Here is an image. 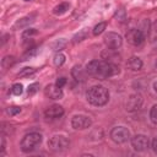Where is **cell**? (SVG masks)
Wrapping results in <instances>:
<instances>
[{"label": "cell", "instance_id": "cell-10", "mask_svg": "<svg viewBox=\"0 0 157 157\" xmlns=\"http://www.w3.org/2000/svg\"><path fill=\"white\" fill-rule=\"evenodd\" d=\"M141 105H142V96L139 93H134L129 96L126 104H125L128 112H136L141 108Z\"/></svg>", "mask_w": 157, "mask_h": 157}, {"label": "cell", "instance_id": "cell-11", "mask_svg": "<svg viewBox=\"0 0 157 157\" xmlns=\"http://www.w3.org/2000/svg\"><path fill=\"white\" fill-rule=\"evenodd\" d=\"M44 94H45L49 99H60V98H63V96H64L61 87H59L56 83L48 85V86L44 88Z\"/></svg>", "mask_w": 157, "mask_h": 157}, {"label": "cell", "instance_id": "cell-29", "mask_svg": "<svg viewBox=\"0 0 157 157\" xmlns=\"http://www.w3.org/2000/svg\"><path fill=\"white\" fill-rule=\"evenodd\" d=\"M153 88H155V91L157 92V81H156V82L153 83Z\"/></svg>", "mask_w": 157, "mask_h": 157}, {"label": "cell", "instance_id": "cell-28", "mask_svg": "<svg viewBox=\"0 0 157 157\" xmlns=\"http://www.w3.org/2000/svg\"><path fill=\"white\" fill-rule=\"evenodd\" d=\"M152 150H153V152L155 153H157V136L153 139V141H152Z\"/></svg>", "mask_w": 157, "mask_h": 157}, {"label": "cell", "instance_id": "cell-4", "mask_svg": "<svg viewBox=\"0 0 157 157\" xmlns=\"http://www.w3.org/2000/svg\"><path fill=\"white\" fill-rule=\"evenodd\" d=\"M69 145H70L69 140L63 135H54L48 141V147L53 152H64L67 150Z\"/></svg>", "mask_w": 157, "mask_h": 157}, {"label": "cell", "instance_id": "cell-23", "mask_svg": "<svg viewBox=\"0 0 157 157\" xmlns=\"http://www.w3.org/2000/svg\"><path fill=\"white\" fill-rule=\"evenodd\" d=\"M11 92L15 94V96H20L22 92H23V86L21 83H13L12 87H11Z\"/></svg>", "mask_w": 157, "mask_h": 157}, {"label": "cell", "instance_id": "cell-8", "mask_svg": "<svg viewBox=\"0 0 157 157\" xmlns=\"http://www.w3.org/2000/svg\"><path fill=\"white\" fill-rule=\"evenodd\" d=\"M125 38H126L129 44L135 45V47H139V45H141L145 42L144 32L141 29H136V28H132V29L128 31L126 34H125Z\"/></svg>", "mask_w": 157, "mask_h": 157}, {"label": "cell", "instance_id": "cell-9", "mask_svg": "<svg viewBox=\"0 0 157 157\" xmlns=\"http://www.w3.org/2000/svg\"><path fill=\"white\" fill-rule=\"evenodd\" d=\"M148 144H150L148 137L145 136V135H142V134H137V135H135V136L131 137V146L137 152L145 151L148 147Z\"/></svg>", "mask_w": 157, "mask_h": 157}, {"label": "cell", "instance_id": "cell-20", "mask_svg": "<svg viewBox=\"0 0 157 157\" xmlns=\"http://www.w3.org/2000/svg\"><path fill=\"white\" fill-rule=\"evenodd\" d=\"M105 27H107V23H105V22H99V23H97V25L94 26L93 31H92L93 36H99L101 33H103L104 29H105Z\"/></svg>", "mask_w": 157, "mask_h": 157}, {"label": "cell", "instance_id": "cell-27", "mask_svg": "<svg viewBox=\"0 0 157 157\" xmlns=\"http://www.w3.org/2000/svg\"><path fill=\"white\" fill-rule=\"evenodd\" d=\"M59 87H63L65 83H66V77H58V80H56V82H55Z\"/></svg>", "mask_w": 157, "mask_h": 157}, {"label": "cell", "instance_id": "cell-30", "mask_svg": "<svg viewBox=\"0 0 157 157\" xmlns=\"http://www.w3.org/2000/svg\"><path fill=\"white\" fill-rule=\"evenodd\" d=\"M155 65H156V67H157V60H156V63H155Z\"/></svg>", "mask_w": 157, "mask_h": 157}, {"label": "cell", "instance_id": "cell-14", "mask_svg": "<svg viewBox=\"0 0 157 157\" xmlns=\"http://www.w3.org/2000/svg\"><path fill=\"white\" fill-rule=\"evenodd\" d=\"M128 66L129 69H131L132 71H139L141 70L142 67V60L139 58V56H131L129 60H128Z\"/></svg>", "mask_w": 157, "mask_h": 157}, {"label": "cell", "instance_id": "cell-6", "mask_svg": "<svg viewBox=\"0 0 157 157\" xmlns=\"http://www.w3.org/2000/svg\"><path fill=\"white\" fill-rule=\"evenodd\" d=\"M103 40H104V44L109 49H114V50L119 49L121 47V44H123V37L120 34L115 33V32H108V33H105Z\"/></svg>", "mask_w": 157, "mask_h": 157}, {"label": "cell", "instance_id": "cell-19", "mask_svg": "<svg viewBox=\"0 0 157 157\" xmlns=\"http://www.w3.org/2000/svg\"><path fill=\"white\" fill-rule=\"evenodd\" d=\"M36 72V69L34 67H23L18 74H17V76L18 77H28V76H31V75H33Z\"/></svg>", "mask_w": 157, "mask_h": 157}, {"label": "cell", "instance_id": "cell-25", "mask_svg": "<svg viewBox=\"0 0 157 157\" xmlns=\"http://www.w3.org/2000/svg\"><path fill=\"white\" fill-rule=\"evenodd\" d=\"M38 88H39V83H37V82L31 83V85L27 87V94H28V96H33V94L38 91Z\"/></svg>", "mask_w": 157, "mask_h": 157}, {"label": "cell", "instance_id": "cell-15", "mask_svg": "<svg viewBox=\"0 0 157 157\" xmlns=\"http://www.w3.org/2000/svg\"><path fill=\"white\" fill-rule=\"evenodd\" d=\"M71 75H72V77L76 80V81H78V82H81V81H83L85 80V71L81 69V66L80 65H75L74 67H72V70H71Z\"/></svg>", "mask_w": 157, "mask_h": 157}, {"label": "cell", "instance_id": "cell-3", "mask_svg": "<svg viewBox=\"0 0 157 157\" xmlns=\"http://www.w3.org/2000/svg\"><path fill=\"white\" fill-rule=\"evenodd\" d=\"M40 142H42V135L39 132H29L22 137L20 146H21V150L23 152H31Z\"/></svg>", "mask_w": 157, "mask_h": 157}, {"label": "cell", "instance_id": "cell-7", "mask_svg": "<svg viewBox=\"0 0 157 157\" xmlns=\"http://www.w3.org/2000/svg\"><path fill=\"white\" fill-rule=\"evenodd\" d=\"M91 125H92L91 118L83 114H76L71 119V126L75 130H85V129H88Z\"/></svg>", "mask_w": 157, "mask_h": 157}, {"label": "cell", "instance_id": "cell-24", "mask_svg": "<svg viewBox=\"0 0 157 157\" xmlns=\"http://www.w3.org/2000/svg\"><path fill=\"white\" fill-rule=\"evenodd\" d=\"M150 119H151V121L155 125H157V104H155L151 108V110H150Z\"/></svg>", "mask_w": 157, "mask_h": 157}, {"label": "cell", "instance_id": "cell-13", "mask_svg": "<svg viewBox=\"0 0 157 157\" xmlns=\"http://www.w3.org/2000/svg\"><path fill=\"white\" fill-rule=\"evenodd\" d=\"M34 13L33 15H28V16H25V17H22V18H20L16 23H15V26H13V28L15 29H18V28H23V27H27L31 22H33L34 21Z\"/></svg>", "mask_w": 157, "mask_h": 157}, {"label": "cell", "instance_id": "cell-22", "mask_svg": "<svg viewBox=\"0 0 157 157\" xmlns=\"http://www.w3.org/2000/svg\"><path fill=\"white\" fill-rule=\"evenodd\" d=\"M38 33V31L36 28H28V29H25L23 33H22V38L23 39H27V38H31L32 36H36Z\"/></svg>", "mask_w": 157, "mask_h": 157}, {"label": "cell", "instance_id": "cell-18", "mask_svg": "<svg viewBox=\"0 0 157 157\" xmlns=\"http://www.w3.org/2000/svg\"><path fill=\"white\" fill-rule=\"evenodd\" d=\"M65 55L63 54V53H60V52H58L55 55H54V59H53V61H54V65L55 66H61L64 63H65Z\"/></svg>", "mask_w": 157, "mask_h": 157}, {"label": "cell", "instance_id": "cell-17", "mask_svg": "<svg viewBox=\"0 0 157 157\" xmlns=\"http://www.w3.org/2000/svg\"><path fill=\"white\" fill-rule=\"evenodd\" d=\"M87 37H88V31H87V28H83V29H81L78 33H76V34L74 36L72 43H80V42L85 40Z\"/></svg>", "mask_w": 157, "mask_h": 157}, {"label": "cell", "instance_id": "cell-1", "mask_svg": "<svg viewBox=\"0 0 157 157\" xmlns=\"http://www.w3.org/2000/svg\"><path fill=\"white\" fill-rule=\"evenodd\" d=\"M119 72H120L119 66L107 60H91L86 65V74L99 80L115 76Z\"/></svg>", "mask_w": 157, "mask_h": 157}, {"label": "cell", "instance_id": "cell-26", "mask_svg": "<svg viewBox=\"0 0 157 157\" xmlns=\"http://www.w3.org/2000/svg\"><path fill=\"white\" fill-rule=\"evenodd\" d=\"M6 112H7L9 115H16V114H18L21 112V108L20 107H16V105H12V107H9L6 109Z\"/></svg>", "mask_w": 157, "mask_h": 157}, {"label": "cell", "instance_id": "cell-21", "mask_svg": "<svg viewBox=\"0 0 157 157\" xmlns=\"http://www.w3.org/2000/svg\"><path fill=\"white\" fill-rule=\"evenodd\" d=\"M13 63H15V58H13V56H5V58L1 60V66H2L4 69H7V67H10Z\"/></svg>", "mask_w": 157, "mask_h": 157}, {"label": "cell", "instance_id": "cell-2", "mask_svg": "<svg viewBox=\"0 0 157 157\" xmlns=\"http://www.w3.org/2000/svg\"><path fill=\"white\" fill-rule=\"evenodd\" d=\"M86 99L90 104L96 107L105 105L109 101V91L101 85H94L86 92Z\"/></svg>", "mask_w": 157, "mask_h": 157}, {"label": "cell", "instance_id": "cell-31", "mask_svg": "<svg viewBox=\"0 0 157 157\" xmlns=\"http://www.w3.org/2000/svg\"><path fill=\"white\" fill-rule=\"evenodd\" d=\"M25 1H29V0H25Z\"/></svg>", "mask_w": 157, "mask_h": 157}, {"label": "cell", "instance_id": "cell-16", "mask_svg": "<svg viewBox=\"0 0 157 157\" xmlns=\"http://www.w3.org/2000/svg\"><path fill=\"white\" fill-rule=\"evenodd\" d=\"M69 7H70V4L69 2H60L59 5H56L54 9H53V13L54 15H63V13H65L67 10H69Z\"/></svg>", "mask_w": 157, "mask_h": 157}, {"label": "cell", "instance_id": "cell-5", "mask_svg": "<svg viewBox=\"0 0 157 157\" xmlns=\"http://www.w3.org/2000/svg\"><path fill=\"white\" fill-rule=\"evenodd\" d=\"M109 136L115 144H125L128 140H130V131L125 126H114L110 130Z\"/></svg>", "mask_w": 157, "mask_h": 157}, {"label": "cell", "instance_id": "cell-12", "mask_svg": "<svg viewBox=\"0 0 157 157\" xmlns=\"http://www.w3.org/2000/svg\"><path fill=\"white\" fill-rule=\"evenodd\" d=\"M64 115V108L59 104H53L44 110V117L47 119H59Z\"/></svg>", "mask_w": 157, "mask_h": 157}]
</instances>
